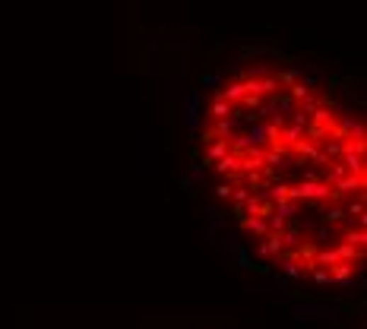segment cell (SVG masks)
I'll return each mask as SVG.
<instances>
[{
    "label": "cell",
    "mask_w": 367,
    "mask_h": 329,
    "mask_svg": "<svg viewBox=\"0 0 367 329\" xmlns=\"http://www.w3.org/2000/svg\"><path fill=\"white\" fill-rule=\"evenodd\" d=\"M219 73H206V77H203V86H219Z\"/></svg>",
    "instance_id": "obj_1"
}]
</instances>
